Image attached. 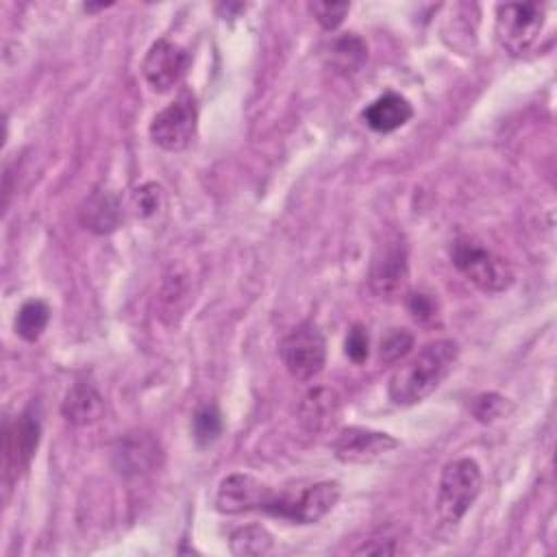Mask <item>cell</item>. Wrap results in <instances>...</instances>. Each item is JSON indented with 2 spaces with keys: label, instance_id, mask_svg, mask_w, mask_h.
Listing matches in <instances>:
<instances>
[{
  "label": "cell",
  "instance_id": "obj_1",
  "mask_svg": "<svg viewBox=\"0 0 557 557\" xmlns=\"http://www.w3.org/2000/svg\"><path fill=\"white\" fill-rule=\"evenodd\" d=\"M459 357L455 339L429 342L407 363L398 366L387 381V396L398 407L422 403L453 370Z\"/></svg>",
  "mask_w": 557,
  "mask_h": 557
},
{
  "label": "cell",
  "instance_id": "obj_2",
  "mask_svg": "<svg viewBox=\"0 0 557 557\" xmlns=\"http://www.w3.org/2000/svg\"><path fill=\"white\" fill-rule=\"evenodd\" d=\"M450 261L481 292L498 294L513 283L511 265L476 237H455L450 244Z\"/></svg>",
  "mask_w": 557,
  "mask_h": 557
},
{
  "label": "cell",
  "instance_id": "obj_3",
  "mask_svg": "<svg viewBox=\"0 0 557 557\" xmlns=\"http://www.w3.org/2000/svg\"><path fill=\"white\" fill-rule=\"evenodd\" d=\"M483 485L481 468L472 457H459L444 466L437 485V518L446 527H457L476 500Z\"/></svg>",
  "mask_w": 557,
  "mask_h": 557
},
{
  "label": "cell",
  "instance_id": "obj_4",
  "mask_svg": "<svg viewBox=\"0 0 557 557\" xmlns=\"http://www.w3.org/2000/svg\"><path fill=\"white\" fill-rule=\"evenodd\" d=\"M342 496L337 481H318L300 492H274L270 494L263 513L287 520L292 524H315L320 522Z\"/></svg>",
  "mask_w": 557,
  "mask_h": 557
},
{
  "label": "cell",
  "instance_id": "obj_5",
  "mask_svg": "<svg viewBox=\"0 0 557 557\" xmlns=\"http://www.w3.org/2000/svg\"><path fill=\"white\" fill-rule=\"evenodd\" d=\"M285 370L296 381H313L326 363V339L315 322L305 320L296 324L278 346Z\"/></svg>",
  "mask_w": 557,
  "mask_h": 557
},
{
  "label": "cell",
  "instance_id": "obj_6",
  "mask_svg": "<svg viewBox=\"0 0 557 557\" xmlns=\"http://www.w3.org/2000/svg\"><path fill=\"white\" fill-rule=\"evenodd\" d=\"M41 440V420L35 405H28L15 418L4 422L2 431V474L4 483L17 481V476L30 466Z\"/></svg>",
  "mask_w": 557,
  "mask_h": 557
},
{
  "label": "cell",
  "instance_id": "obj_7",
  "mask_svg": "<svg viewBox=\"0 0 557 557\" xmlns=\"http://www.w3.org/2000/svg\"><path fill=\"white\" fill-rule=\"evenodd\" d=\"M544 9L540 2H505L496 7L494 33L507 54L520 57L537 41L544 26Z\"/></svg>",
  "mask_w": 557,
  "mask_h": 557
},
{
  "label": "cell",
  "instance_id": "obj_8",
  "mask_svg": "<svg viewBox=\"0 0 557 557\" xmlns=\"http://www.w3.org/2000/svg\"><path fill=\"white\" fill-rule=\"evenodd\" d=\"M196 126H198V107H196L194 94L181 91L178 98H174L165 109H161L152 117L148 133L159 148L168 152H178L194 141Z\"/></svg>",
  "mask_w": 557,
  "mask_h": 557
},
{
  "label": "cell",
  "instance_id": "obj_9",
  "mask_svg": "<svg viewBox=\"0 0 557 557\" xmlns=\"http://www.w3.org/2000/svg\"><path fill=\"white\" fill-rule=\"evenodd\" d=\"M409 283L407 246L400 237H394L379 246L370 265V287L379 298L392 300L405 294Z\"/></svg>",
  "mask_w": 557,
  "mask_h": 557
},
{
  "label": "cell",
  "instance_id": "obj_10",
  "mask_svg": "<svg viewBox=\"0 0 557 557\" xmlns=\"http://www.w3.org/2000/svg\"><path fill=\"white\" fill-rule=\"evenodd\" d=\"M335 459L344 463H370L394 448H398V440L383 431H372L363 426H346L337 431V435L329 444Z\"/></svg>",
  "mask_w": 557,
  "mask_h": 557
},
{
  "label": "cell",
  "instance_id": "obj_11",
  "mask_svg": "<svg viewBox=\"0 0 557 557\" xmlns=\"http://www.w3.org/2000/svg\"><path fill=\"white\" fill-rule=\"evenodd\" d=\"M189 65V54L170 39H157L141 63V74L152 91L165 94L181 83Z\"/></svg>",
  "mask_w": 557,
  "mask_h": 557
},
{
  "label": "cell",
  "instance_id": "obj_12",
  "mask_svg": "<svg viewBox=\"0 0 557 557\" xmlns=\"http://www.w3.org/2000/svg\"><path fill=\"white\" fill-rule=\"evenodd\" d=\"M163 461V448L152 433L135 431L117 440L113 448V466L122 476H141L157 470Z\"/></svg>",
  "mask_w": 557,
  "mask_h": 557
},
{
  "label": "cell",
  "instance_id": "obj_13",
  "mask_svg": "<svg viewBox=\"0 0 557 557\" xmlns=\"http://www.w3.org/2000/svg\"><path fill=\"white\" fill-rule=\"evenodd\" d=\"M272 487L252 474L235 472L220 481L215 494V509L228 516L246 513V511H263Z\"/></svg>",
  "mask_w": 557,
  "mask_h": 557
},
{
  "label": "cell",
  "instance_id": "obj_14",
  "mask_svg": "<svg viewBox=\"0 0 557 557\" xmlns=\"http://www.w3.org/2000/svg\"><path fill=\"white\" fill-rule=\"evenodd\" d=\"M339 418V396L331 387H313L298 403V422L311 435L329 433Z\"/></svg>",
  "mask_w": 557,
  "mask_h": 557
},
{
  "label": "cell",
  "instance_id": "obj_15",
  "mask_svg": "<svg viewBox=\"0 0 557 557\" xmlns=\"http://www.w3.org/2000/svg\"><path fill=\"white\" fill-rule=\"evenodd\" d=\"M122 218V202L117 194L107 187H96L94 191H89V196L83 200L78 209L81 224L96 235H109L117 231Z\"/></svg>",
  "mask_w": 557,
  "mask_h": 557
},
{
  "label": "cell",
  "instance_id": "obj_16",
  "mask_svg": "<svg viewBox=\"0 0 557 557\" xmlns=\"http://www.w3.org/2000/svg\"><path fill=\"white\" fill-rule=\"evenodd\" d=\"M361 117L366 126L372 128L374 133H394L413 117V107L405 96L396 91H387L376 100H372L361 111Z\"/></svg>",
  "mask_w": 557,
  "mask_h": 557
},
{
  "label": "cell",
  "instance_id": "obj_17",
  "mask_svg": "<svg viewBox=\"0 0 557 557\" xmlns=\"http://www.w3.org/2000/svg\"><path fill=\"white\" fill-rule=\"evenodd\" d=\"M61 413L74 426L94 424L104 413V398L94 383L76 381L61 403Z\"/></svg>",
  "mask_w": 557,
  "mask_h": 557
},
{
  "label": "cell",
  "instance_id": "obj_18",
  "mask_svg": "<svg viewBox=\"0 0 557 557\" xmlns=\"http://www.w3.org/2000/svg\"><path fill=\"white\" fill-rule=\"evenodd\" d=\"M48 322H50V307L41 298H30L17 309L13 329L24 342H37L46 331Z\"/></svg>",
  "mask_w": 557,
  "mask_h": 557
},
{
  "label": "cell",
  "instance_id": "obj_19",
  "mask_svg": "<svg viewBox=\"0 0 557 557\" xmlns=\"http://www.w3.org/2000/svg\"><path fill=\"white\" fill-rule=\"evenodd\" d=\"M228 546L233 555H268L274 546L272 533L261 524H246L231 533Z\"/></svg>",
  "mask_w": 557,
  "mask_h": 557
},
{
  "label": "cell",
  "instance_id": "obj_20",
  "mask_svg": "<svg viewBox=\"0 0 557 557\" xmlns=\"http://www.w3.org/2000/svg\"><path fill=\"white\" fill-rule=\"evenodd\" d=\"M331 59L335 63V67L344 74L348 72H359L361 65L366 63L368 59V46L366 41L355 35V33H344L342 37H337L333 41V48H331Z\"/></svg>",
  "mask_w": 557,
  "mask_h": 557
},
{
  "label": "cell",
  "instance_id": "obj_21",
  "mask_svg": "<svg viewBox=\"0 0 557 557\" xmlns=\"http://www.w3.org/2000/svg\"><path fill=\"white\" fill-rule=\"evenodd\" d=\"M133 209L141 220H154L165 209V191L159 183H144L133 189Z\"/></svg>",
  "mask_w": 557,
  "mask_h": 557
},
{
  "label": "cell",
  "instance_id": "obj_22",
  "mask_svg": "<svg viewBox=\"0 0 557 557\" xmlns=\"http://www.w3.org/2000/svg\"><path fill=\"white\" fill-rule=\"evenodd\" d=\"M224 424H222V413L215 405H202L191 420V431H194V440L200 446H209L213 444L220 433H222Z\"/></svg>",
  "mask_w": 557,
  "mask_h": 557
},
{
  "label": "cell",
  "instance_id": "obj_23",
  "mask_svg": "<svg viewBox=\"0 0 557 557\" xmlns=\"http://www.w3.org/2000/svg\"><path fill=\"white\" fill-rule=\"evenodd\" d=\"M413 348V335L407 329H389L379 346L381 361L385 363H396L403 357H407Z\"/></svg>",
  "mask_w": 557,
  "mask_h": 557
},
{
  "label": "cell",
  "instance_id": "obj_24",
  "mask_svg": "<svg viewBox=\"0 0 557 557\" xmlns=\"http://www.w3.org/2000/svg\"><path fill=\"white\" fill-rule=\"evenodd\" d=\"M309 11L313 13L315 22L324 30H335L344 22L346 13L350 11V2H320V0H315V2H309Z\"/></svg>",
  "mask_w": 557,
  "mask_h": 557
},
{
  "label": "cell",
  "instance_id": "obj_25",
  "mask_svg": "<svg viewBox=\"0 0 557 557\" xmlns=\"http://www.w3.org/2000/svg\"><path fill=\"white\" fill-rule=\"evenodd\" d=\"M472 416L479 420V422H494L498 420L505 411H507V398L496 394V392H485V394H479L474 400H472V407H470Z\"/></svg>",
  "mask_w": 557,
  "mask_h": 557
},
{
  "label": "cell",
  "instance_id": "obj_26",
  "mask_svg": "<svg viewBox=\"0 0 557 557\" xmlns=\"http://www.w3.org/2000/svg\"><path fill=\"white\" fill-rule=\"evenodd\" d=\"M344 352L352 363H363L370 355V337L368 329L361 324H352L346 339H344Z\"/></svg>",
  "mask_w": 557,
  "mask_h": 557
},
{
  "label": "cell",
  "instance_id": "obj_27",
  "mask_svg": "<svg viewBox=\"0 0 557 557\" xmlns=\"http://www.w3.org/2000/svg\"><path fill=\"white\" fill-rule=\"evenodd\" d=\"M407 307H409V313L413 315V320H418V322H431L437 315V300L424 292L411 294L407 298Z\"/></svg>",
  "mask_w": 557,
  "mask_h": 557
},
{
  "label": "cell",
  "instance_id": "obj_28",
  "mask_svg": "<svg viewBox=\"0 0 557 557\" xmlns=\"http://www.w3.org/2000/svg\"><path fill=\"white\" fill-rule=\"evenodd\" d=\"M357 555H394L396 546L394 540H379V544H361L357 550Z\"/></svg>",
  "mask_w": 557,
  "mask_h": 557
}]
</instances>
